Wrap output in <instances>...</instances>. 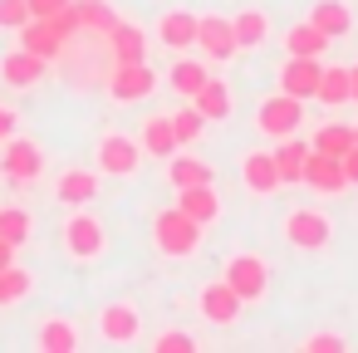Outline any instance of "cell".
<instances>
[{
  "mask_svg": "<svg viewBox=\"0 0 358 353\" xmlns=\"http://www.w3.org/2000/svg\"><path fill=\"white\" fill-rule=\"evenodd\" d=\"M45 167H50V157H45V147H40L35 138H20V133H15L10 143H0V172H6L15 187L40 182Z\"/></svg>",
  "mask_w": 358,
  "mask_h": 353,
  "instance_id": "obj_6",
  "label": "cell"
},
{
  "mask_svg": "<svg viewBox=\"0 0 358 353\" xmlns=\"http://www.w3.org/2000/svg\"><path fill=\"white\" fill-rule=\"evenodd\" d=\"M201 240H206V226L192 221L182 206H167V211L152 216V245H157V255H167V260H187V255L201 250Z\"/></svg>",
  "mask_w": 358,
  "mask_h": 353,
  "instance_id": "obj_2",
  "label": "cell"
},
{
  "mask_svg": "<svg viewBox=\"0 0 358 353\" xmlns=\"http://www.w3.org/2000/svg\"><path fill=\"white\" fill-rule=\"evenodd\" d=\"M59 35H74V30H89V35H108L118 25V10L108 0H69V6L55 15Z\"/></svg>",
  "mask_w": 358,
  "mask_h": 353,
  "instance_id": "obj_8",
  "label": "cell"
},
{
  "mask_svg": "<svg viewBox=\"0 0 358 353\" xmlns=\"http://www.w3.org/2000/svg\"><path fill=\"white\" fill-rule=\"evenodd\" d=\"M94 157H99V172L103 177H118V182H128V177H138L143 172V143L138 138H128V133H103L99 138V147H94Z\"/></svg>",
  "mask_w": 358,
  "mask_h": 353,
  "instance_id": "obj_4",
  "label": "cell"
},
{
  "mask_svg": "<svg viewBox=\"0 0 358 353\" xmlns=\"http://www.w3.org/2000/svg\"><path fill=\"white\" fill-rule=\"evenodd\" d=\"M64 6H69V0H30V15H40V20H55Z\"/></svg>",
  "mask_w": 358,
  "mask_h": 353,
  "instance_id": "obj_40",
  "label": "cell"
},
{
  "mask_svg": "<svg viewBox=\"0 0 358 353\" xmlns=\"http://www.w3.org/2000/svg\"><path fill=\"white\" fill-rule=\"evenodd\" d=\"M319 74H324V59H309V55H285V64H280V89L309 103V99L319 94Z\"/></svg>",
  "mask_w": 358,
  "mask_h": 353,
  "instance_id": "obj_14",
  "label": "cell"
},
{
  "mask_svg": "<svg viewBox=\"0 0 358 353\" xmlns=\"http://www.w3.org/2000/svg\"><path fill=\"white\" fill-rule=\"evenodd\" d=\"M148 348H152V353H196V338L182 333V329H167V333H157Z\"/></svg>",
  "mask_w": 358,
  "mask_h": 353,
  "instance_id": "obj_36",
  "label": "cell"
},
{
  "mask_svg": "<svg viewBox=\"0 0 358 353\" xmlns=\"http://www.w3.org/2000/svg\"><path fill=\"white\" fill-rule=\"evenodd\" d=\"M20 133V113L15 108H6V103H0V143H10Z\"/></svg>",
  "mask_w": 358,
  "mask_h": 353,
  "instance_id": "obj_39",
  "label": "cell"
},
{
  "mask_svg": "<svg viewBox=\"0 0 358 353\" xmlns=\"http://www.w3.org/2000/svg\"><path fill=\"white\" fill-rule=\"evenodd\" d=\"M167 118H172V133H177V143H182V147H192V143L206 133V118H201V113H196V103H187V99H182V108H177V113H167Z\"/></svg>",
  "mask_w": 358,
  "mask_h": 353,
  "instance_id": "obj_33",
  "label": "cell"
},
{
  "mask_svg": "<svg viewBox=\"0 0 358 353\" xmlns=\"http://www.w3.org/2000/svg\"><path fill=\"white\" fill-rule=\"evenodd\" d=\"M187 103H196V113L211 123V118H226V113H231V89H226V79L211 74V79L196 89V99H187Z\"/></svg>",
  "mask_w": 358,
  "mask_h": 353,
  "instance_id": "obj_31",
  "label": "cell"
},
{
  "mask_svg": "<svg viewBox=\"0 0 358 353\" xmlns=\"http://www.w3.org/2000/svg\"><path fill=\"white\" fill-rule=\"evenodd\" d=\"M353 143H358V128H353Z\"/></svg>",
  "mask_w": 358,
  "mask_h": 353,
  "instance_id": "obj_44",
  "label": "cell"
},
{
  "mask_svg": "<svg viewBox=\"0 0 358 353\" xmlns=\"http://www.w3.org/2000/svg\"><path fill=\"white\" fill-rule=\"evenodd\" d=\"M6 265H15V245H10V240H0V270H6Z\"/></svg>",
  "mask_w": 358,
  "mask_h": 353,
  "instance_id": "obj_42",
  "label": "cell"
},
{
  "mask_svg": "<svg viewBox=\"0 0 358 353\" xmlns=\"http://www.w3.org/2000/svg\"><path fill=\"white\" fill-rule=\"evenodd\" d=\"M231 25H236V45H241V55H255V50L270 40V15H265L260 6L236 10V15H231Z\"/></svg>",
  "mask_w": 358,
  "mask_h": 353,
  "instance_id": "obj_23",
  "label": "cell"
},
{
  "mask_svg": "<svg viewBox=\"0 0 358 353\" xmlns=\"http://www.w3.org/2000/svg\"><path fill=\"white\" fill-rule=\"evenodd\" d=\"M304 20H309L314 30H324L329 40H343V35L353 30V10L343 6V0H314Z\"/></svg>",
  "mask_w": 358,
  "mask_h": 353,
  "instance_id": "obj_25",
  "label": "cell"
},
{
  "mask_svg": "<svg viewBox=\"0 0 358 353\" xmlns=\"http://www.w3.org/2000/svg\"><path fill=\"white\" fill-rule=\"evenodd\" d=\"M324 108H343V103H353V69L348 64H324V74H319V94H314Z\"/></svg>",
  "mask_w": 358,
  "mask_h": 353,
  "instance_id": "obj_26",
  "label": "cell"
},
{
  "mask_svg": "<svg viewBox=\"0 0 358 353\" xmlns=\"http://www.w3.org/2000/svg\"><path fill=\"white\" fill-rule=\"evenodd\" d=\"M30 20V0H0V30H20Z\"/></svg>",
  "mask_w": 358,
  "mask_h": 353,
  "instance_id": "obj_37",
  "label": "cell"
},
{
  "mask_svg": "<svg viewBox=\"0 0 358 353\" xmlns=\"http://www.w3.org/2000/svg\"><path fill=\"white\" fill-rule=\"evenodd\" d=\"M285 240L294 250H329L334 221L324 211H314V206H294V211H285Z\"/></svg>",
  "mask_w": 358,
  "mask_h": 353,
  "instance_id": "obj_7",
  "label": "cell"
},
{
  "mask_svg": "<svg viewBox=\"0 0 358 353\" xmlns=\"http://www.w3.org/2000/svg\"><path fill=\"white\" fill-rule=\"evenodd\" d=\"M167 182H172V192H182V187H206V182H216V172H211V162L206 157H167Z\"/></svg>",
  "mask_w": 358,
  "mask_h": 353,
  "instance_id": "obj_28",
  "label": "cell"
},
{
  "mask_svg": "<svg viewBox=\"0 0 358 353\" xmlns=\"http://www.w3.org/2000/svg\"><path fill=\"white\" fill-rule=\"evenodd\" d=\"M221 280H226L245 304H260L265 289H270V265H265V255H255V250H236V255L221 265Z\"/></svg>",
  "mask_w": 358,
  "mask_h": 353,
  "instance_id": "obj_5",
  "label": "cell"
},
{
  "mask_svg": "<svg viewBox=\"0 0 358 353\" xmlns=\"http://www.w3.org/2000/svg\"><path fill=\"white\" fill-rule=\"evenodd\" d=\"M99 338L103 343H138L143 338V309L133 304V299H108L103 309H99Z\"/></svg>",
  "mask_w": 358,
  "mask_h": 353,
  "instance_id": "obj_10",
  "label": "cell"
},
{
  "mask_svg": "<svg viewBox=\"0 0 358 353\" xmlns=\"http://www.w3.org/2000/svg\"><path fill=\"white\" fill-rule=\"evenodd\" d=\"M30 270L25 265H6V270H0V309H10V304H20L25 294H30Z\"/></svg>",
  "mask_w": 358,
  "mask_h": 353,
  "instance_id": "obj_32",
  "label": "cell"
},
{
  "mask_svg": "<svg viewBox=\"0 0 358 353\" xmlns=\"http://www.w3.org/2000/svg\"><path fill=\"white\" fill-rule=\"evenodd\" d=\"M304 187H309L314 196H338V192H348L343 157H329V152H314V147H309V162H304Z\"/></svg>",
  "mask_w": 358,
  "mask_h": 353,
  "instance_id": "obj_15",
  "label": "cell"
},
{
  "mask_svg": "<svg viewBox=\"0 0 358 353\" xmlns=\"http://www.w3.org/2000/svg\"><path fill=\"white\" fill-rule=\"evenodd\" d=\"M79 343H84V333H79V324L64 319V314H50V319L35 329V348H40V353H79Z\"/></svg>",
  "mask_w": 358,
  "mask_h": 353,
  "instance_id": "obj_18",
  "label": "cell"
},
{
  "mask_svg": "<svg viewBox=\"0 0 358 353\" xmlns=\"http://www.w3.org/2000/svg\"><path fill=\"white\" fill-rule=\"evenodd\" d=\"M50 59H40V55H30V50H15V55H6V59H0V84H6V89H40L45 79H50Z\"/></svg>",
  "mask_w": 358,
  "mask_h": 353,
  "instance_id": "obj_13",
  "label": "cell"
},
{
  "mask_svg": "<svg viewBox=\"0 0 358 353\" xmlns=\"http://www.w3.org/2000/svg\"><path fill=\"white\" fill-rule=\"evenodd\" d=\"M99 196V172H89V167H64L59 177H55V201H64V206H89Z\"/></svg>",
  "mask_w": 358,
  "mask_h": 353,
  "instance_id": "obj_20",
  "label": "cell"
},
{
  "mask_svg": "<svg viewBox=\"0 0 358 353\" xmlns=\"http://www.w3.org/2000/svg\"><path fill=\"white\" fill-rule=\"evenodd\" d=\"M196 50H201L211 64L236 59L241 45H236V25H231V15H196Z\"/></svg>",
  "mask_w": 358,
  "mask_h": 353,
  "instance_id": "obj_11",
  "label": "cell"
},
{
  "mask_svg": "<svg viewBox=\"0 0 358 353\" xmlns=\"http://www.w3.org/2000/svg\"><path fill=\"white\" fill-rule=\"evenodd\" d=\"M177 206H182L192 221H201V226H216V221H221L216 182H206V187H182V192H177Z\"/></svg>",
  "mask_w": 358,
  "mask_h": 353,
  "instance_id": "obj_24",
  "label": "cell"
},
{
  "mask_svg": "<svg viewBox=\"0 0 358 353\" xmlns=\"http://www.w3.org/2000/svg\"><path fill=\"white\" fill-rule=\"evenodd\" d=\"M309 147H314V152H329V157H343V152L353 147V128H348V123H324Z\"/></svg>",
  "mask_w": 358,
  "mask_h": 353,
  "instance_id": "obj_34",
  "label": "cell"
},
{
  "mask_svg": "<svg viewBox=\"0 0 358 353\" xmlns=\"http://www.w3.org/2000/svg\"><path fill=\"white\" fill-rule=\"evenodd\" d=\"M343 177H348V187H358V143L343 152Z\"/></svg>",
  "mask_w": 358,
  "mask_h": 353,
  "instance_id": "obj_41",
  "label": "cell"
},
{
  "mask_svg": "<svg viewBox=\"0 0 358 353\" xmlns=\"http://www.w3.org/2000/svg\"><path fill=\"white\" fill-rule=\"evenodd\" d=\"M0 240H10L15 250L30 240V211L25 206H0Z\"/></svg>",
  "mask_w": 358,
  "mask_h": 353,
  "instance_id": "obj_35",
  "label": "cell"
},
{
  "mask_svg": "<svg viewBox=\"0 0 358 353\" xmlns=\"http://www.w3.org/2000/svg\"><path fill=\"white\" fill-rule=\"evenodd\" d=\"M299 123H304V99H294V94H285V89L270 94V99H260V108H255V133L270 138V143L299 133Z\"/></svg>",
  "mask_w": 358,
  "mask_h": 353,
  "instance_id": "obj_3",
  "label": "cell"
},
{
  "mask_svg": "<svg viewBox=\"0 0 358 353\" xmlns=\"http://www.w3.org/2000/svg\"><path fill=\"white\" fill-rule=\"evenodd\" d=\"M241 314H245V299H241L226 280H211V284L201 289V319H206V324L226 329V324H241Z\"/></svg>",
  "mask_w": 358,
  "mask_h": 353,
  "instance_id": "obj_16",
  "label": "cell"
},
{
  "mask_svg": "<svg viewBox=\"0 0 358 353\" xmlns=\"http://www.w3.org/2000/svg\"><path fill=\"white\" fill-rule=\"evenodd\" d=\"M304 162H309V143H299L294 133L275 143V167H280V182H304Z\"/></svg>",
  "mask_w": 358,
  "mask_h": 353,
  "instance_id": "obj_30",
  "label": "cell"
},
{
  "mask_svg": "<svg viewBox=\"0 0 358 353\" xmlns=\"http://www.w3.org/2000/svg\"><path fill=\"white\" fill-rule=\"evenodd\" d=\"M103 94L113 103H143L148 94H157V69H148V59L143 64H113L103 79Z\"/></svg>",
  "mask_w": 358,
  "mask_h": 353,
  "instance_id": "obj_9",
  "label": "cell"
},
{
  "mask_svg": "<svg viewBox=\"0 0 358 353\" xmlns=\"http://www.w3.org/2000/svg\"><path fill=\"white\" fill-rule=\"evenodd\" d=\"M353 103H358V69H353Z\"/></svg>",
  "mask_w": 358,
  "mask_h": 353,
  "instance_id": "obj_43",
  "label": "cell"
},
{
  "mask_svg": "<svg viewBox=\"0 0 358 353\" xmlns=\"http://www.w3.org/2000/svg\"><path fill=\"white\" fill-rule=\"evenodd\" d=\"M280 45H285V55H309V59H324V50H329L334 40H329L324 30H314L309 20H299V25H289V30H285V40H280Z\"/></svg>",
  "mask_w": 358,
  "mask_h": 353,
  "instance_id": "obj_29",
  "label": "cell"
},
{
  "mask_svg": "<svg viewBox=\"0 0 358 353\" xmlns=\"http://www.w3.org/2000/svg\"><path fill=\"white\" fill-rule=\"evenodd\" d=\"M211 79V64H201V59H192V55H177V64L167 69V84H172V94L177 99H196V89Z\"/></svg>",
  "mask_w": 358,
  "mask_h": 353,
  "instance_id": "obj_27",
  "label": "cell"
},
{
  "mask_svg": "<svg viewBox=\"0 0 358 353\" xmlns=\"http://www.w3.org/2000/svg\"><path fill=\"white\" fill-rule=\"evenodd\" d=\"M348 343H343V333H309L304 343H299V353H343Z\"/></svg>",
  "mask_w": 358,
  "mask_h": 353,
  "instance_id": "obj_38",
  "label": "cell"
},
{
  "mask_svg": "<svg viewBox=\"0 0 358 353\" xmlns=\"http://www.w3.org/2000/svg\"><path fill=\"white\" fill-rule=\"evenodd\" d=\"M59 240H64V255L74 265H99L108 255V226L89 206H69V216L59 226Z\"/></svg>",
  "mask_w": 358,
  "mask_h": 353,
  "instance_id": "obj_1",
  "label": "cell"
},
{
  "mask_svg": "<svg viewBox=\"0 0 358 353\" xmlns=\"http://www.w3.org/2000/svg\"><path fill=\"white\" fill-rule=\"evenodd\" d=\"M148 35L133 25V20H118L113 30H108V50H113V64H143L148 59Z\"/></svg>",
  "mask_w": 358,
  "mask_h": 353,
  "instance_id": "obj_21",
  "label": "cell"
},
{
  "mask_svg": "<svg viewBox=\"0 0 358 353\" xmlns=\"http://www.w3.org/2000/svg\"><path fill=\"white\" fill-rule=\"evenodd\" d=\"M157 45L172 55H187L196 45V10H167L157 20Z\"/></svg>",
  "mask_w": 358,
  "mask_h": 353,
  "instance_id": "obj_19",
  "label": "cell"
},
{
  "mask_svg": "<svg viewBox=\"0 0 358 353\" xmlns=\"http://www.w3.org/2000/svg\"><path fill=\"white\" fill-rule=\"evenodd\" d=\"M241 182L250 196H275L285 182H280V167H275V147H250L241 157Z\"/></svg>",
  "mask_w": 358,
  "mask_h": 353,
  "instance_id": "obj_12",
  "label": "cell"
},
{
  "mask_svg": "<svg viewBox=\"0 0 358 353\" xmlns=\"http://www.w3.org/2000/svg\"><path fill=\"white\" fill-rule=\"evenodd\" d=\"M138 143H143V152H148V157H172V152H182V143H177V133H172V118H167V113H148V118H143V128H138Z\"/></svg>",
  "mask_w": 358,
  "mask_h": 353,
  "instance_id": "obj_22",
  "label": "cell"
},
{
  "mask_svg": "<svg viewBox=\"0 0 358 353\" xmlns=\"http://www.w3.org/2000/svg\"><path fill=\"white\" fill-rule=\"evenodd\" d=\"M15 40H20V50H30V55H40V59H50V64H55L69 35H59V25H55V20H40V15H30V20L15 30Z\"/></svg>",
  "mask_w": 358,
  "mask_h": 353,
  "instance_id": "obj_17",
  "label": "cell"
}]
</instances>
